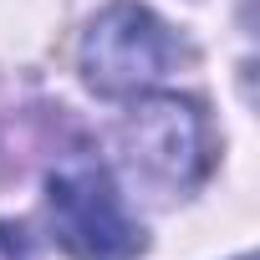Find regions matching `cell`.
Here are the masks:
<instances>
[{"label": "cell", "mask_w": 260, "mask_h": 260, "mask_svg": "<svg viewBox=\"0 0 260 260\" xmlns=\"http://www.w3.org/2000/svg\"><path fill=\"white\" fill-rule=\"evenodd\" d=\"M46 219L72 260H138L143 224L133 219L112 169L92 148H72L46 169Z\"/></svg>", "instance_id": "obj_1"}, {"label": "cell", "mask_w": 260, "mask_h": 260, "mask_svg": "<svg viewBox=\"0 0 260 260\" xmlns=\"http://www.w3.org/2000/svg\"><path fill=\"white\" fill-rule=\"evenodd\" d=\"M122 153L164 189H194L209 174V122L194 97L143 92L122 117Z\"/></svg>", "instance_id": "obj_3"}, {"label": "cell", "mask_w": 260, "mask_h": 260, "mask_svg": "<svg viewBox=\"0 0 260 260\" xmlns=\"http://www.w3.org/2000/svg\"><path fill=\"white\" fill-rule=\"evenodd\" d=\"M0 260H41V250H36V240H31L26 224L0 219Z\"/></svg>", "instance_id": "obj_4"}, {"label": "cell", "mask_w": 260, "mask_h": 260, "mask_svg": "<svg viewBox=\"0 0 260 260\" xmlns=\"http://www.w3.org/2000/svg\"><path fill=\"white\" fill-rule=\"evenodd\" d=\"M184 46L179 36L138 0H112V6L87 26L77 67L82 82L107 97V102H133L143 92H153L174 67H179Z\"/></svg>", "instance_id": "obj_2"}, {"label": "cell", "mask_w": 260, "mask_h": 260, "mask_svg": "<svg viewBox=\"0 0 260 260\" xmlns=\"http://www.w3.org/2000/svg\"><path fill=\"white\" fill-rule=\"evenodd\" d=\"M235 260H255V255H235Z\"/></svg>", "instance_id": "obj_5"}]
</instances>
